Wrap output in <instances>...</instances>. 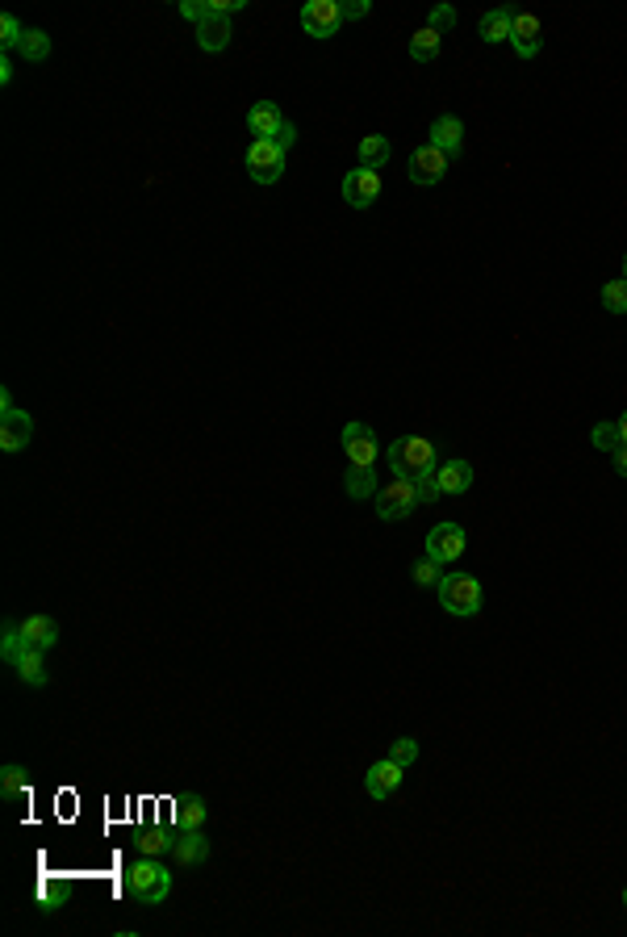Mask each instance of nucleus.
Listing matches in <instances>:
<instances>
[{"label":"nucleus","instance_id":"obj_1","mask_svg":"<svg viewBox=\"0 0 627 937\" xmlns=\"http://www.w3.org/2000/svg\"><path fill=\"white\" fill-rule=\"evenodd\" d=\"M126 888H130V896H134L143 908H155V904H164V900L172 896V875L159 867V858L143 854V862H134V867H130Z\"/></svg>","mask_w":627,"mask_h":937},{"label":"nucleus","instance_id":"obj_2","mask_svg":"<svg viewBox=\"0 0 627 937\" xmlns=\"http://www.w3.org/2000/svg\"><path fill=\"white\" fill-rule=\"evenodd\" d=\"M385 461H389L393 477H419V474H427V469H440L435 444L422 440V435H402V440L385 453Z\"/></svg>","mask_w":627,"mask_h":937},{"label":"nucleus","instance_id":"obj_3","mask_svg":"<svg viewBox=\"0 0 627 937\" xmlns=\"http://www.w3.org/2000/svg\"><path fill=\"white\" fill-rule=\"evenodd\" d=\"M440 591V602L448 615H477L485 594H481V582L469 578V573H443V582L435 586Z\"/></svg>","mask_w":627,"mask_h":937},{"label":"nucleus","instance_id":"obj_4","mask_svg":"<svg viewBox=\"0 0 627 937\" xmlns=\"http://www.w3.org/2000/svg\"><path fill=\"white\" fill-rule=\"evenodd\" d=\"M419 506L422 503H419V490H414V477H393L385 490H377V515L389 523L410 519Z\"/></svg>","mask_w":627,"mask_h":937},{"label":"nucleus","instance_id":"obj_5","mask_svg":"<svg viewBox=\"0 0 627 937\" xmlns=\"http://www.w3.org/2000/svg\"><path fill=\"white\" fill-rule=\"evenodd\" d=\"M464 548H469V536H464L461 523H435L431 532H427V557L440 565L461 561Z\"/></svg>","mask_w":627,"mask_h":937},{"label":"nucleus","instance_id":"obj_6","mask_svg":"<svg viewBox=\"0 0 627 937\" xmlns=\"http://www.w3.org/2000/svg\"><path fill=\"white\" fill-rule=\"evenodd\" d=\"M243 164L255 185H276V180L284 176V151H276L272 143H251Z\"/></svg>","mask_w":627,"mask_h":937},{"label":"nucleus","instance_id":"obj_7","mask_svg":"<svg viewBox=\"0 0 627 937\" xmlns=\"http://www.w3.org/2000/svg\"><path fill=\"white\" fill-rule=\"evenodd\" d=\"M344 26V13H339V0H310L302 9V30L310 38H331Z\"/></svg>","mask_w":627,"mask_h":937},{"label":"nucleus","instance_id":"obj_8","mask_svg":"<svg viewBox=\"0 0 627 937\" xmlns=\"http://www.w3.org/2000/svg\"><path fill=\"white\" fill-rule=\"evenodd\" d=\"M377 197H381V172L373 168H352L344 176V201L352 209H368L377 206Z\"/></svg>","mask_w":627,"mask_h":937},{"label":"nucleus","instance_id":"obj_9","mask_svg":"<svg viewBox=\"0 0 627 937\" xmlns=\"http://www.w3.org/2000/svg\"><path fill=\"white\" fill-rule=\"evenodd\" d=\"M510 47L519 59H536L539 47H544V26H539L536 13H519L515 9V21H510Z\"/></svg>","mask_w":627,"mask_h":937},{"label":"nucleus","instance_id":"obj_10","mask_svg":"<svg viewBox=\"0 0 627 937\" xmlns=\"http://www.w3.org/2000/svg\"><path fill=\"white\" fill-rule=\"evenodd\" d=\"M344 453L352 464H373L381 444H377V431L368 423H347L344 427Z\"/></svg>","mask_w":627,"mask_h":937},{"label":"nucleus","instance_id":"obj_11","mask_svg":"<svg viewBox=\"0 0 627 937\" xmlns=\"http://www.w3.org/2000/svg\"><path fill=\"white\" fill-rule=\"evenodd\" d=\"M448 176V155H443L440 147H419L410 155V180L414 185H440V180Z\"/></svg>","mask_w":627,"mask_h":937},{"label":"nucleus","instance_id":"obj_12","mask_svg":"<svg viewBox=\"0 0 627 937\" xmlns=\"http://www.w3.org/2000/svg\"><path fill=\"white\" fill-rule=\"evenodd\" d=\"M30 440H34V419L26 415V410L13 406V410L0 415V448H5V453H21Z\"/></svg>","mask_w":627,"mask_h":937},{"label":"nucleus","instance_id":"obj_13","mask_svg":"<svg viewBox=\"0 0 627 937\" xmlns=\"http://www.w3.org/2000/svg\"><path fill=\"white\" fill-rule=\"evenodd\" d=\"M402 774H406V766H398L393 758H385V761H377V766H368V774H364V791L373 799H389L393 791L402 787Z\"/></svg>","mask_w":627,"mask_h":937},{"label":"nucleus","instance_id":"obj_14","mask_svg":"<svg viewBox=\"0 0 627 937\" xmlns=\"http://www.w3.org/2000/svg\"><path fill=\"white\" fill-rule=\"evenodd\" d=\"M427 143L431 147H440L443 155H461V147H464V122L456 118V113H440V118L431 122V134H427Z\"/></svg>","mask_w":627,"mask_h":937},{"label":"nucleus","instance_id":"obj_15","mask_svg":"<svg viewBox=\"0 0 627 937\" xmlns=\"http://www.w3.org/2000/svg\"><path fill=\"white\" fill-rule=\"evenodd\" d=\"M284 126V113L276 109V101H260L247 109V130L255 134V143H272V134Z\"/></svg>","mask_w":627,"mask_h":937},{"label":"nucleus","instance_id":"obj_16","mask_svg":"<svg viewBox=\"0 0 627 937\" xmlns=\"http://www.w3.org/2000/svg\"><path fill=\"white\" fill-rule=\"evenodd\" d=\"M21 632H26V644H34V649H42V653L59 644V623L50 620V615H26Z\"/></svg>","mask_w":627,"mask_h":937},{"label":"nucleus","instance_id":"obj_17","mask_svg":"<svg viewBox=\"0 0 627 937\" xmlns=\"http://www.w3.org/2000/svg\"><path fill=\"white\" fill-rule=\"evenodd\" d=\"M197 47L209 50V55H218V50L230 47V17H209L197 26Z\"/></svg>","mask_w":627,"mask_h":937},{"label":"nucleus","instance_id":"obj_18","mask_svg":"<svg viewBox=\"0 0 627 937\" xmlns=\"http://www.w3.org/2000/svg\"><path fill=\"white\" fill-rule=\"evenodd\" d=\"M172 854H176L180 867H201V862L209 858V841L201 837V829H188V833L176 837V849H172Z\"/></svg>","mask_w":627,"mask_h":937},{"label":"nucleus","instance_id":"obj_19","mask_svg":"<svg viewBox=\"0 0 627 937\" xmlns=\"http://www.w3.org/2000/svg\"><path fill=\"white\" fill-rule=\"evenodd\" d=\"M473 485V464L469 461H448L440 464V494H464Z\"/></svg>","mask_w":627,"mask_h":937},{"label":"nucleus","instance_id":"obj_20","mask_svg":"<svg viewBox=\"0 0 627 937\" xmlns=\"http://www.w3.org/2000/svg\"><path fill=\"white\" fill-rule=\"evenodd\" d=\"M206 816H209V808H206V799H201V795H180L176 799V829L180 833L201 829V825H206Z\"/></svg>","mask_w":627,"mask_h":937},{"label":"nucleus","instance_id":"obj_21","mask_svg":"<svg viewBox=\"0 0 627 937\" xmlns=\"http://www.w3.org/2000/svg\"><path fill=\"white\" fill-rule=\"evenodd\" d=\"M510 21H515V9H490L477 26L481 42H510Z\"/></svg>","mask_w":627,"mask_h":937},{"label":"nucleus","instance_id":"obj_22","mask_svg":"<svg viewBox=\"0 0 627 937\" xmlns=\"http://www.w3.org/2000/svg\"><path fill=\"white\" fill-rule=\"evenodd\" d=\"M17 55H21L26 63H47V59H50V34L38 30V26H26Z\"/></svg>","mask_w":627,"mask_h":937},{"label":"nucleus","instance_id":"obj_23","mask_svg":"<svg viewBox=\"0 0 627 937\" xmlns=\"http://www.w3.org/2000/svg\"><path fill=\"white\" fill-rule=\"evenodd\" d=\"M13 670H17V678L26 682V687H47V661H42V649H34V644L21 653Z\"/></svg>","mask_w":627,"mask_h":937},{"label":"nucleus","instance_id":"obj_24","mask_svg":"<svg viewBox=\"0 0 627 937\" xmlns=\"http://www.w3.org/2000/svg\"><path fill=\"white\" fill-rule=\"evenodd\" d=\"M389 155H393V147H389V139L385 134H364L360 139V168H385L389 164Z\"/></svg>","mask_w":627,"mask_h":937},{"label":"nucleus","instance_id":"obj_25","mask_svg":"<svg viewBox=\"0 0 627 937\" xmlns=\"http://www.w3.org/2000/svg\"><path fill=\"white\" fill-rule=\"evenodd\" d=\"M344 490H347V498H373V494H377L373 464H352V469H347V477H344Z\"/></svg>","mask_w":627,"mask_h":937},{"label":"nucleus","instance_id":"obj_26","mask_svg":"<svg viewBox=\"0 0 627 937\" xmlns=\"http://www.w3.org/2000/svg\"><path fill=\"white\" fill-rule=\"evenodd\" d=\"M440 38H443L440 30H431V26H422V30L410 38V59H414V63H431V59H440Z\"/></svg>","mask_w":627,"mask_h":937},{"label":"nucleus","instance_id":"obj_27","mask_svg":"<svg viewBox=\"0 0 627 937\" xmlns=\"http://www.w3.org/2000/svg\"><path fill=\"white\" fill-rule=\"evenodd\" d=\"M138 854H151V858H159V854H172L176 849V837H167V829H143L134 837Z\"/></svg>","mask_w":627,"mask_h":937},{"label":"nucleus","instance_id":"obj_28","mask_svg":"<svg viewBox=\"0 0 627 937\" xmlns=\"http://www.w3.org/2000/svg\"><path fill=\"white\" fill-rule=\"evenodd\" d=\"M26 649H30V644H26V632H21V623H17V620H5V636H0V657L9 661V665H17V657H21Z\"/></svg>","mask_w":627,"mask_h":937},{"label":"nucleus","instance_id":"obj_29","mask_svg":"<svg viewBox=\"0 0 627 937\" xmlns=\"http://www.w3.org/2000/svg\"><path fill=\"white\" fill-rule=\"evenodd\" d=\"M30 791V774H26V766H17V761H9V766L0 770V795L5 799H17Z\"/></svg>","mask_w":627,"mask_h":937},{"label":"nucleus","instance_id":"obj_30","mask_svg":"<svg viewBox=\"0 0 627 937\" xmlns=\"http://www.w3.org/2000/svg\"><path fill=\"white\" fill-rule=\"evenodd\" d=\"M602 306L611 310V314H627V281H607L602 285Z\"/></svg>","mask_w":627,"mask_h":937},{"label":"nucleus","instance_id":"obj_31","mask_svg":"<svg viewBox=\"0 0 627 937\" xmlns=\"http://www.w3.org/2000/svg\"><path fill=\"white\" fill-rule=\"evenodd\" d=\"M590 440H594V448H602V453H615V448L623 444V435H619V423H598L594 431H590Z\"/></svg>","mask_w":627,"mask_h":937},{"label":"nucleus","instance_id":"obj_32","mask_svg":"<svg viewBox=\"0 0 627 937\" xmlns=\"http://www.w3.org/2000/svg\"><path fill=\"white\" fill-rule=\"evenodd\" d=\"M21 34H26V26H21L13 13H5V17H0V47H5V50H17V47H21Z\"/></svg>","mask_w":627,"mask_h":937},{"label":"nucleus","instance_id":"obj_33","mask_svg":"<svg viewBox=\"0 0 627 937\" xmlns=\"http://www.w3.org/2000/svg\"><path fill=\"white\" fill-rule=\"evenodd\" d=\"M389 758L398 761V766H414V761H419V740H414V737H398L389 745Z\"/></svg>","mask_w":627,"mask_h":937},{"label":"nucleus","instance_id":"obj_34","mask_svg":"<svg viewBox=\"0 0 627 937\" xmlns=\"http://www.w3.org/2000/svg\"><path fill=\"white\" fill-rule=\"evenodd\" d=\"M414 490H419V503H435L440 498V469H427L414 477Z\"/></svg>","mask_w":627,"mask_h":937},{"label":"nucleus","instance_id":"obj_35","mask_svg":"<svg viewBox=\"0 0 627 937\" xmlns=\"http://www.w3.org/2000/svg\"><path fill=\"white\" fill-rule=\"evenodd\" d=\"M414 582H419V586H440V582H443L440 561H431V557H422V561L414 565Z\"/></svg>","mask_w":627,"mask_h":937},{"label":"nucleus","instance_id":"obj_36","mask_svg":"<svg viewBox=\"0 0 627 937\" xmlns=\"http://www.w3.org/2000/svg\"><path fill=\"white\" fill-rule=\"evenodd\" d=\"M427 26H431V30H452V26H456V9H452V5H435L431 9V17H427Z\"/></svg>","mask_w":627,"mask_h":937},{"label":"nucleus","instance_id":"obj_37","mask_svg":"<svg viewBox=\"0 0 627 937\" xmlns=\"http://www.w3.org/2000/svg\"><path fill=\"white\" fill-rule=\"evenodd\" d=\"M180 13H185L193 26H201V21H209V0H180Z\"/></svg>","mask_w":627,"mask_h":937},{"label":"nucleus","instance_id":"obj_38","mask_svg":"<svg viewBox=\"0 0 627 937\" xmlns=\"http://www.w3.org/2000/svg\"><path fill=\"white\" fill-rule=\"evenodd\" d=\"M293 143H297V126H293V122H289V118H284V126H281V130H276V134H272V147L289 155V151H293Z\"/></svg>","mask_w":627,"mask_h":937},{"label":"nucleus","instance_id":"obj_39","mask_svg":"<svg viewBox=\"0 0 627 937\" xmlns=\"http://www.w3.org/2000/svg\"><path fill=\"white\" fill-rule=\"evenodd\" d=\"M339 13H344V21H360V17H368V13H373V5H368V0H344V5H339Z\"/></svg>","mask_w":627,"mask_h":937},{"label":"nucleus","instance_id":"obj_40","mask_svg":"<svg viewBox=\"0 0 627 937\" xmlns=\"http://www.w3.org/2000/svg\"><path fill=\"white\" fill-rule=\"evenodd\" d=\"M615 474H619V477H627V444H619V448H615Z\"/></svg>","mask_w":627,"mask_h":937},{"label":"nucleus","instance_id":"obj_41","mask_svg":"<svg viewBox=\"0 0 627 937\" xmlns=\"http://www.w3.org/2000/svg\"><path fill=\"white\" fill-rule=\"evenodd\" d=\"M0 84H13V59H9V55L0 59Z\"/></svg>","mask_w":627,"mask_h":937},{"label":"nucleus","instance_id":"obj_42","mask_svg":"<svg viewBox=\"0 0 627 937\" xmlns=\"http://www.w3.org/2000/svg\"><path fill=\"white\" fill-rule=\"evenodd\" d=\"M5 410H13V394H9V389H0V415H5Z\"/></svg>","mask_w":627,"mask_h":937},{"label":"nucleus","instance_id":"obj_43","mask_svg":"<svg viewBox=\"0 0 627 937\" xmlns=\"http://www.w3.org/2000/svg\"><path fill=\"white\" fill-rule=\"evenodd\" d=\"M619 435H623V444H627V410H623V419H619Z\"/></svg>","mask_w":627,"mask_h":937},{"label":"nucleus","instance_id":"obj_44","mask_svg":"<svg viewBox=\"0 0 627 937\" xmlns=\"http://www.w3.org/2000/svg\"><path fill=\"white\" fill-rule=\"evenodd\" d=\"M623 281H627V251H623Z\"/></svg>","mask_w":627,"mask_h":937},{"label":"nucleus","instance_id":"obj_45","mask_svg":"<svg viewBox=\"0 0 627 937\" xmlns=\"http://www.w3.org/2000/svg\"><path fill=\"white\" fill-rule=\"evenodd\" d=\"M623 904H627V888H623Z\"/></svg>","mask_w":627,"mask_h":937}]
</instances>
